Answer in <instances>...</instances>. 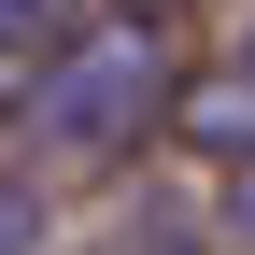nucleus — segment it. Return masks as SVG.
I'll return each mask as SVG.
<instances>
[{"label":"nucleus","instance_id":"5","mask_svg":"<svg viewBox=\"0 0 255 255\" xmlns=\"http://www.w3.org/2000/svg\"><path fill=\"white\" fill-rule=\"evenodd\" d=\"M213 227H227V241L255 255V156H241V170H227V213H213Z\"/></svg>","mask_w":255,"mask_h":255},{"label":"nucleus","instance_id":"6","mask_svg":"<svg viewBox=\"0 0 255 255\" xmlns=\"http://www.w3.org/2000/svg\"><path fill=\"white\" fill-rule=\"evenodd\" d=\"M142 255H241V241H227V227H156Z\"/></svg>","mask_w":255,"mask_h":255},{"label":"nucleus","instance_id":"3","mask_svg":"<svg viewBox=\"0 0 255 255\" xmlns=\"http://www.w3.org/2000/svg\"><path fill=\"white\" fill-rule=\"evenodd\" d=\"M57 241V170H14L0 156V255H43Z\"/></svg>","mask_w":255,"mask_h":255},{"label":"nucleus","instance_id":"1","mask_svg":"<svg viewBox=\"0 0 255 255\" xmlns=\"http://www.w3.org/2000/svg\"><path fill=\"white\" fill-rule=\"evenodd\" d=\"M170 100H184V43H170V14H128V0H114V14H85V28H57V43H43L14 142H28V170H114V156L170 142Z\"/></svg>","mask_w":255,"mask_h":255},{"label":"nucleus","instance_id":"2","mask_svg":"<svg viewBox=\"0 0 255 255\" xmlns=\"http://www.w3.org/2000/svg\"><path fill=\"white\" fill-rule=\"evenodd\" d=\"M170 142H184V156H213V170H241V156H255V28H241L227 57H199V71H184Z\"/></svg>","mask_w":255,"mask_h":255},{"label":"nucleus","instance_id":"4","mask_svg":"<svg viewBox=\"0 0 255 255\" xmlns=\"http://www.w3.org/2000/svg\"><path fill=\"white\" fill-rule=\"evenodd\" d=\"M57 28H71V0H0V57H43Z\"/></svg>","mask_w":255,"mask_h":255},{"label":"nucleus","instance_id":"7","mask_svg":"<svg viewBox=\"0 0 255 255\" xmlns=\"http://www.w3.org/2000/svg\"><path fill=\"white\" fill-rule=\"evenodd\" d=\"M128 14H170V0H128Z\"/></svg>","mask_w":255,"mask_h":255}]
</instances>
